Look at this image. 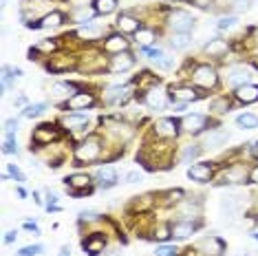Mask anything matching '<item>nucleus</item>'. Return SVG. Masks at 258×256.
<instances>
[{
  "label": "nucleus",
  "mask_w": 258,
  "mask_h": 256,
  "mask_svg": "<svg viewBox=\"0 0 258 256\" xmlns=\"http://www.w3.org/2000/svg\"><path fill=\"white\" fill-rule=\"evenodd\" d=\"M251 155H254V157H256V159H258V142L254 144V146H251Z\"/></svg>",
  "instance_id": "obj_53"
},
{
  "label": "nucleus",
  "mask_w": 258,
  "mask_h": 256,
  "mask_svg": "<svg viewBox=\"0 0 258 256\" xmlns=\"http://www.w3.org/2000/svg\"><path fill=\"white\" fill-rule=\"evenodd\" d=\"M170 44H172L174 49H185V46L190 44V33H179V31H174L172 38H170Z\"/></svg>",
  "instance_id": "obj_32"
},
{
  "label": "nucleus",
  "mask_w": 258,
  "mask_h": 256,
  "mask_svg": "<svg viewBox=\"0 0 258 256\" xmlns=\"http://www.w3.org/2000/svg\"><path fill=\"white\" fill-rule=\"evenodd\" d=\"M102 36V29L99 27H95V25H86V27H82L80 31H78V38L80 40H95V38H99Z\"/></svg>",
  "instance_id": "obj_29"
},
{
  "label": "nucleus",
  "mask_w": 258,
  "mask_h": 256,
  "mask_svg": "<svg viewBox=\"0 0 258 256\" xmlns=\"http://www.w3.org/2000/svg\"><path fill=\"white\" fill-rule=\"evenodd\" d=\"M117 27H119L121 33H137L139 29H142L139 27V20L131 14H121L119 18H117Z\"/></svg>",
  "instance_id": "obj_16"
},
{
  "label": "nucleus",
  "mask_w": 258,
  "mask_h": 256,
  "mask_svg": "<svg viewBox=\"0 0 258 256\" xmlns=\"http://www.w3.org/2000/svg\"><path fill=\"white\" fill-rule=\"evenodd\" d=\"M236 22H238V18H236V16H223V18L219 20V25H216V27H219L221 31H225V29H232V27H236Z\"/></svg>",
  "instance_id": "obj_37"
},
{
  "label": "nucleus",
  "mask_w": 258,
  "mask_h": 256,
  "mask_svg": "<svg viewBox=\"0 0 258 256\" xmlns=\"http://www.w3.org/2000/svg\"><path fill=\"white\" fill-rule=\"evenodd\" d=\"M251 181L258 183V168H254V170H251Z\"/></svg>",
  "instance_id": "obj_51"
},
{
  "label": "nucleus",
  "mask_w": 258,
  "mask_h": 256,
  "mask_svg": "<svg viewBox=\"0 0 258 256\" xmlns=\"http://www.w3.org/2000/svg\"><path fill=\"white\" fill-rule=\"evenodd\" d=\"M67 104H69V108L71 110H82V108L93 106V104H95V97H93L91 93H75Z\"/></svg>",
  "instance_id": "obj_12"
},
{
  "label": "nucleus",
  "mask_w": 258,
  "mask_h": 256,
  "mask_svg": "<svg viewBox=\"0 0 258 256\" xmlns=\"http://www.w3.org/2000/svg\"><path fill=\"white\" fill-rule=\"evenodd\" d=\"M73 67H75V57H71V55H55V57H51V62H49V71H53V73L69 71V69H73Z\"/></svg>",
  "instance_id": "obj_11"
},
{
  "label": "nucleus",
  "mask_w": 258,
  "mask_h": 256,
  "mask_svg": "<svg viewBox=\"0 0 258 256\" xmlns=\"http://www.w3.org/2000/svg\"><path fill=\"white\" fill-rule=\"evenodd\" d=\"M199 155H201V148L192 144V146H185L183 155H181V161H183V164H190V161H195Z\"/></svg>",
  "instance_id": "obj_34"
},
{
  "label": "nucleus",
  "mask_w": 258,
  "mask_h": 256,
  "mask_svg": "<svg viewBox=\"0 0 258 256\" xmlns=\"http://www.w3.org/2000/svg\"><path fill=\"white\" fill-rule=\"evenodd\" d=\"M104 245H106V238H104L102 234H93V236H89L84 241V249L89 252L91 256H95V254H99L104 249Z\"/></svg>",
  "instance_id": "obj_22"
},
{
  "label": "nucleus",
  "mask_w": 258,
  "mask_h": 256,
  "mask_svg": "<svg viewBox=\"0 0 258 256\" xmlns=\"http://www.w3.org/2000/svg\"><path fill=\"white\" fill-rule=\"evenodd\" d=\"M60 256H69V247H62V252H60Z\"/></svg>",
  "instance_id": "obj_54"
},
{
  "label": "nucleus",
  "mask_w": 258,
  "mask_h": 256,
  "mask_svg": "<svg viewBox=\"0 0 258 256\" xmlns=\"http://www.w3.org/2000/svg\"><path fill=\"white\" fill-rule=\"evenodd\" d=\"M227 42L225 40H219V38H214V40H210L208 44H205V53H208L210 57H223L227 53Z\"/></svg>",
  "instance_id": "obj_18"
},
{
  "label": "nucleus",
  "mask_w": 258,
  "mask_h": 256,
  "mask_svg": "<svg viewBox=\"0 0 258 256\" xmlns=\"http://www.w3.org/2000/svg\"><path fill=\"white\" fill-rule=\"evenodd\" d=\"M199 247L205 249V254H219V252H223V243L219 241V238H214V236L203 238V241L199 243Z\"/></svg>",
  "instance_id": "obj_28"
},
{
  "label": "nucleus",
  "mask_w": 258,
  "mask_h": 256,
  "mask_svg": "<svg viewBox=\"0 0 258 256\" xmlns=\"http://www.w3.org/2000/svg\"><path fill=\"white\" fill-rule=\"evenodd\" d=\"M99 155H102V146L97 139H86L75 148V161L80 164H91V161L99 159Z\"/></svg>",
  "instance_id": "obj_1"
},
{
  "label": "nucleus",
  "mask_w": 258,
  "mask_h": 256,
  "mask_svg": "<svg viewBox=\"0 0 258 256\" xmlns=\"http://www.w3.org/2000/svg\"><path fill=\"white\" fill-rule=\"evenodd\" d=\"M31 139L36 144H40V146H46V144H51V142H55L57 139V128L51 126V124H42V126H38L36 131H33Z\"/></svg>",
  "instance_id": "obj_7"
},
{
  "label": "nucleus",
  "mask_w": 258,
  "mask_h": 256,
  "mask_svg": "<svg viewBox=\"0 0 258 256\" xmlns=\"http://www.w3.org/2000/svg\"><path fill=\"white\" fill-rule=\"evenodd\" d=\"M128 49V40H124V36H108V40L104 42V51H108V53H124V51Z\"/></svg>",
  "instance_id": "obj_13"
},
{
  "label": "nucleus",
  "mask_w": 258,
  "mask_h": 256,
  "mask_svg": "<svg viewBox=\"0 0 258 256\" xmlns=\"http://www.w3.org/2000/svg\"><path fill=\"white\" fill-rule=\"evenodd\" d=\"M195 18H192L187 11H181V9H174L170 11L168 16V25L172 27V31H179V33H190V29L195 27Z\"/></svg>",
  "instance_id": "obj_2"
},
{
  "label": "nucleus",
  "mask_w": 258,
  "mask_h": 256,
  "mask_svg": "<svg viewBox=\"0 0 258 256\" xmlns=\"http://www.w3.org/2000/svg\"><path fill=\"white\" fill-rule=\"evenodd\" d=\"M133 67H135V57L128 53V51H124V53H117V55L110 57L108 71H113V73H124V71H131Z\"/></svg>",
  "instance_id": "obj_6"
},
{
  "label": "nucleus",
  "mask_w": 258,
  "mask_h": 256,
  "mask_svg": "<svg viewBox=\"0 0 258 256\" xmlns=\"http://www.w3.org/2000/svg\"><path fill=\"white\" fill-rule=\"evenodd\" d=\"M64 22V14H60V11H51V14H46L42 20H40V25L42 27H57Z\"/></svg>",
  "instance_id": "obj_31"
},
{
  "label": "nucleus",
  "mask_w": 258,
  "mask_h": 256,
  "mask_svg": "<svg viewBox=\"0 0 258 256\" xmlns=\"http://www.w3.org/2000/svg\"><path fill=\"white\" fill-rule=\"evenodd\" d=\"M148 55H150V62L157 64L159 69H170L172 67V62L168 60V55L163 53L161 49H148Z\"/></svg>",
  "instance_id": "obj_25"
},
{
  "label": "nucleus",
  "mask_w": 258,
  "mask_h": 256,
  "mask_svg": "<svg viewBox=\"0 0 258 256\" xmlns=\"http://www.w3.org/2000/svg\"><path fill=\"white\" fill-rule=\"evenodd\" d=\"M80 217H82V221H93L97 217V212H93V210H84V212H80Z\"/></svg>",
  "instance_id": "obj_49"
},
{
  "label": "nucleus",
  "mask_w": 258,
  "mask_h": 256,
  "mask_svg": "<svg viewBox=\"0 0 258 256\" xmlns=\"http://www.w3.org/2000/svg\"><path fill=\"white\" fill-rule=\"evenodd\" d=\"M210 108L216 110V113H227V108H230V102L225 100V97H219V100H214L210 104Z\"/></svg>",
  "instance_id": "obj_38"
},
{
  "label": "nucleus",
  "mask_w": 258,
  "mask_h": 256,
  "mask_svg": "<svg viewBox=\"0 0 258 256\" xmlns=\"http://www.w3.org/2000/svg\"><path fill=\"white\" fill-rule=\"evenodd\" d=\"M115 7H117V0H93V9H95V14H99V16L113 14Z\"/></svg>",
  "instance_id": "obj_26"
},
{
  "label": "nucleus",
  "mask_w": 258,
  "mask_h": 256,
  "mask_svg": "<svg viewBox=\"0 0 258 256\" xmlns=\"http://www.w3.org/2000/svg\"><path fill=\"white\" fill-rule=\"evenodd\" d=\"M135 36H137V42L139 44L146 46V44H150L152 40H155V31H152V29H139Z\"/></svg>",
  "instance_id": "obj_35"
},
{
  "label": "nucleus",
  "mask_w": 258,
  "mask_h": 256,
  "mask_svg": "<svg viewBox=\"0 0 258 256\" xmlns=\"http://www.w3.org/2000/svg\"><path fill=\"white\" fill-rule=\"evenodd\" d=\"M97 179H99L102 188H110V185H115V181H117V172L110 166H104L97 170Z\"/></svg>",
  "instance_id": "obj_23"
},
{
  "label": "nucleus",
  "mask_w": 258,
  "mask_h": 256,
  "mask_svg": "<svg viewBox=\"0 0 258 256\" xmlns=\"http://www.w3.org/2000/svg\"><path fill=\"white\" fill-rule=\"evenodd\" d=\"M170 93H172L174 100H177V102H183V104L195 102V100H199V97H201V93L195 91L192 86H172V89H170Z\"/></svg>",
  "instance_id": "obj_9"
},
{
  "label": "nucleus",
  "mask_w": 258,
  "mask_h": 256,
  "mask_svg": "<svg viewBox=\"0 0 258 256\" xmlns=\"http://www.w3.org/2000/svg\"><path fill=\"white\" fill-rule=\"evenodd\" d=\"M25 228H27V230H33V232H38V225H36V223H25Z\"/></svg>",
  "instance_id": "obj_52"
},
{
  "label": "nucleus",
  "mask_w": 258,
  "mask_h": 256,
  "mask_svg": "<svg viewBox=\"0 0 258 256\" xmlns=\"http://www.w3.org/2000/svg\"><path fill=\"white\" fill-rule=\"evenodd\" d=\"M208 124H210V119L205 117V115H199V113L185 115V117L181 119V128H183L185 133H201L203 128H208Z\"/></svg>",
  "instance_id": "obj_8"
},
{
  "label": "nucleus",
  "mask_w": 258,
  "mask_h": 256,
  "mask_svg": "<svg viewBox=\"0 0 258 256\" xmlns=\"http://www.w3.org/2000/svg\"><path fill=\"white\" fill-rule=\"evenodd\" d=\"M192 5H197V7H201V9H208V7H212L214 5V0H190Z\"/></svg>",
  "instance_id": "obj_47"
},
{
  "label": "nucleus",
  "mask_w": 258,
  "mask_h": 256,
  "mask_svg": "<svg viewBox=\"0 0 258 256\" xmlns=\"http://www.w3.org/2000/svg\"><path fill=\"white\" fill-rule=\"evenodd\" d=\"M16 236H18V234H16V232L11 230V232H7V236H5V241H7V243H11V241H16Z\"/></svg>",
  "instance_id": "obj_50"
},
{
  "label": "nucleus",
  "mask_w": 258,
  "mask_h": 256,
  "mask_svg": "<svg viewBox=\"0 0 258 256\" xmlns=\"http://www.w3.org/2000/svg\"><path fill=\"white\" fill-rule=\"evenodd\" d=\"M236 124H238L240 128H247V131H254V128H258V117H256V115L245 113V115H238V117H236Z\"/></svg>",
  "instance_id": "obj_30"
},
{
  "label": "nucleus",
  "mask_w": 258,
  "mask_h": 256,
  "mask_svg": "<svg viewBox=\"0 0 258 256\" xmlns=\"http://www.w3.org/2000/svg\"><path fill=\"white\" fill-rule=\"evenodd\" d=\"M75 89H78L75 84L57 82V84H53V89H51V97H53V100H67L69 102L75 95Z\"/></svg>",
  "instance_id": "obj_10"
},
{
  "label": "nucleus",
  "mask_w": 258,
  "mask_h": 256,
  "mask_svg": "<svg viewBox=\"0 0 258 256\" xmlns=\"http://www.w3.org/2000/svg\"><path fill=\"white\" fill-rule=\"evenodd\" d=\"M137 181H142V172H128L126 174V183H137Z\"/></svg>",
  "instance_id": "obj_45"
},
{
  "label": "nucleus",
  "mask_w": 258,
  "mask_h": 256,
  "mask_svg": "<svg viewBox=\"0 0 258 256\" xmlns=\"http://www.w3.org/2000/svg\"><path fill=\"white\" fill-rule=\"evenodd\" d=\"M126 95H128L126 89H110V91L106 93V102H108V104H119V102L126 100Z\"/></svg>",
  "instance_id": "obj_33"
},
{
  "label": "nucleus",
  "mask_w": 258,
  "mask_h": 256,
  "mask_svg": "<svg viewBox=\"0 0 258 256\" xmlns=\"http://www.w3.org/2000/svg\"><path fill=\"white\" fill-rule=\"evenodd\" d=\"M249 71L247 69H243V67H236V69H232L230 75H227V82L234 84V86H243V84H249Z\"/></svg>",
  "instance_id": "obj_21"
},
{
  "label": "nucleus",
  "mask_w": 258,
  "mask_h": 256,
  "mask_svg": "<svg viewBox=\"0 0 258 256\" xmlns=\"http://www.w3.org/2000/svg\"><path fill=\"white\" fill-rule=\"evenodd\" d=\"M89 183H91L89 174H71V177L67 179V185L73 190V195H75V197H80V195H82V190L89 188Z\"/></svg>",
  "instance_id": "obj_15"
},
{
  "label": "nucleus",
  "mask_w": 258,
  "mask_h": 256,
  "mask_svg": "<svg viewBox=\"0 0 258 256\" xmlns=\"http://www.w3.org/2000/svg\"><path fill=\"white\" fill-rule=\"evenodd\" d=\"M236 97L243 104H254L258 102V86L256 84H243L236 89Z\"/></svg>",
  "instance_id": "obj_14"
},
{
  "label": "nucleus",
  "mask_w": 258,
  "mask_h": 256,
  "mask_svg": "<svg viewBox=\"0 0 258 256\" xmlns=\"http://www.w3.org/2000/svg\"><path fill=\"white\" fill-rule=\"evenodd\" d=\"M91 18H93V14L89 9H84V7L78 9V14H75V22H80V25H89Z\"/></svg>",
  "instance_id": "obj_39"
},
{
  "label": "nucleus",
  "mask_w": 258,
  "mask_h": 256,
  "mask_svg": "<svg viewBox=\"0 0 258 256\" xmlns=\"http://www.w3.org/2000/svg\"><path fill=\"white\" fill-rule=\"evenodd\" d=\"M212 174H214L212 164H192L187 168V177L199 183H208L210 179H212Z\"/></svg>",
  "instance_id": "obj_5"
},
{
  "label": "nucleus",
  "mask_w": 258,
  "mask_h": 256,
  "mask_svg": "<svg viewBox=\"0 0 258 256\" xmlns=\"http://www.w3.org/2000/svg\"><path fill=\"white\" fill-rule=\"evenodd\" d=\"M238 208H240V201H238V197H236V195H232V197H223V201H221V212L225 214V219L236 217Z\"/></svg>",
  "instance_id": "obj_19"
},
{
  "label": "nucleus",
  "mask_w": 258,
  "mask_h": 256,
  "mask_svg": "<svg viewBox=\"0 0 258 256\" xmlns=\"http://www.w3.org/2000/svg\"><path fill=\"white\" fill-rule=\"evenodd\" d=\"M5 153H11V155H18V144L14 142V139H7V144H5Z\"/></svg>",
  "instance_id": "obj_43"
},
{
  "label": "nucleus",
  "mask_w": 258,
  "mask_h": 256,
  "mask_svg": "<svg viewBox=\"0 0 258 256\" xmlns=\"http://www.w3.org/2000/svg\"><path fill=\"white\" fill-rule=\"evenodd\" d=\"M44 108H46V104H42V102H40V104H31V106H27L25 110H22V115L31 119V117H38V115L42 113Z\"/></svg>",
  "instance_id": "obj_36"
},
{
  "label": "nucleus",
  "mask_w": 258,
  "mask_h": 256,
  "mask_svg": "<svg viewBox=\"0 0 258 256\" xmlns=\"http://www.w3.org/2000/svg\"><path fill=\"white\" fill-rule=\"evenodd\" d=\"M155 135L157 137H177V133H179V121L177 119H172V117H161V119H157L155 121Z\"/></svg>",
  "instance_id": "obj_3"
},
{
  "label": "nucleus",
  "mask_w": 258,
  "mask_h": 256,
  "mask_svg": "<svg viewBox=\"0 0 258 256\" xmlns=\"http://www.w3.org/2000/svg\"><path fill=\"white\" fill-rule=\"evenodd\" d=\"M254 64H256V67H258V60H254Z\"/></svg>",
  "instance_id": "obj_55"
},
{
  "label": "nucleus",
  "mask_w": 258,
  "mask_h": 256,
  "mask_svg": "<svg viewBox=\"0 0 258 256\" xmlns=\"http://www.w3.org/2000/svg\"><path fill=\"white\" fill-rule=\"evenodd\" d=\"M232 7L236 9V11H247L249 9V0H234Z\"/></svg>",
  "instance_id": "obj_44"
},
{
  "label": "nucleus",
  "mask_w": 258,
  "mask_h": 256,
  "mask_svg": "<svg viewBox=\"0 0 258 256\" xmlns=\"http://www.w3.org/2000/svg\"><path fill=\"white\" fill-rule=\"evenodd\" d=\"M40 252H42V245H27V247H22L18 254L20 256H36Z\"/></svg>",
  "instance_id": "obj_40"
},
{
  "label": "nucleus",
  "mask_w": 258,
  "mask_h": 256,
  "mask_svg": "<svg viewBox=\"0 0 258 256\" xmlns=\"http://www.w3.org/2000/svg\"><path fill=\"white\" fill-rule=\"evenodd\" d=\"M146 104H148L150 108H163L166 106V95H163L159 89H150L146 93Z\"/></svg>",
  "instance_id": "obj_24"
},
{
  "label": "nucleus",
  "mask_w": 258,
  "mask_h": 256,
  "mask_svg": "<svg viewBox=\"0 0 258 256\" xmlns=\"http://www.w3.org/2000/svg\"><path fill=\"white\" fill-rule=\"evenodd\" d=\"M256 210H258V203H256Z\"/></svg>",
  "instance_id": "obj_56"
},
{
  "label": "nucleus",
  "mask_w": 258,
  "mask_h": 256,
  "mask_svg": "<svg viewBox=\"0 0 258 256\" xmlns=\"http://www.w3.org/2000/svg\"><path fill=\"white\" fill-rule=\"evenodd\" d=\"M157 256H177V247L161 245V247H157Z\"/></svg>",
  "instance_id": "obj_41"
},
{
  "label": "nucleus",
  "mask_w": 258,
  "mask_h": 256,
  "mask_svg": "<svg viewBox=\"0 0 258 256\" xmlns=\"http://www.w3.org/2000/svg\"><path fill=\"white\" fill-rule=\"evenodd\" d=\"M16 128H18V119H7V121H5V131H7L9 135L16 131Z\"/></svg>",
  "instance_id": "obj_48"
},
{
  "label": "nucleus",
  "mask_w": 258,
  "mask_h": 256,
  "mask_svg": "<svg viewBox=\"0 0 258 256\" xmlns=\"http://www.w3.org/2000/svg\"><path fill=\"white\" fill-rule=\"evenodd\" d=\"M216 71L212 67H208V64H201V67H197L195 71V82L199 86H203V89H212V86H216Z\"/></svg>",
  "instance_id": "obj_4"
},
{
  "label": "nucleus",
  "mask_w": 258,
  "mask_h": 256,
  "mask_svg": "<svg viewBox=\"0 0 258 256\" xmlns=\"http://www.w3.org/2000/svg\"><path fill=\"white\" fill-rule=\"evenodd\" d=\"M62 124L67 128H71V131H80V128H86L89 117H86V115H69V117H64Z\"/></svg>",
  "instance_id": "obj_27"
},
{
  "label": "nucleus",
  "mask_w": 258,
  "mask_h": 256,
  "mask_svg": "<svg viewBox=\"0 0 258 256\" xmlns=\"http://www.w3.org/2000/svg\"><path fill=\"white\" fill-rule=\"evenodd\" d=\"M225 142H227V133H225V131H219V128H214V131L205 133V137H203V144H205L208 148H219V146H223Z\"/></svg>",
  "instance_id": "obj_17"
},
{
  "label": "nucleus",
  "mask_w": 258,
  "mask_h": 256,
  "mask_svg": "<svg viewBox=\"0 0 258 256\" xmlns=\"http://www.w3.org/2000/svg\"><path fill=\"white\" fill-rule=\"evenodd\" d=\"M55 46H57L55 40H44V42H40V44L36 46V49H38V51H53Z\"/></svg>",
  "instance_id": "obj_42"
},
{
  "label": "nucleus",
  "mask_w": 258,
  "mask_h": 256,
  "mask_svg": "<svg viewBox=\"0 0 258 256\" xmlns=\"http://www.w3.org/2000/svg\"><path fill=\"white\" fill-rule=\"evenodd\" d=\"M170 234L177 236V238H187L190 234H195V223L192 221H177V223L170 228Z\"/></svg>",
  "instance_id": "obj_20"
},
{
  "label": "nucleus",
  "mask_w": 258,
  "mask_h": 256,
  "mask_svg": "<svg viewBox=\"0 0 258 256\" xmlns=\"http://www.w3.org/2000/svg\"><path fill=\"white\" fill-rule=\"evenodd\" d=\"M9 172H11V177H16L18 181H25V174H22L18 168H16V164H9Z\"/></svg>",
  "instance_id": "obj_46"
}]
</instances>
